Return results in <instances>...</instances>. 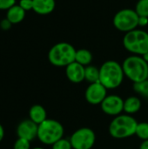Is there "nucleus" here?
Returning a JSON list of instances; mask_svg holds the SVG:
<instances>
[{
    "mask_svg": "<svg viewBox=\"0 0 148 149\" xmlns=\"http://www.w3.org/2000/svg\"><path fill=\"white\" fill-rule=\"evenodd\" d=\"M19 5L24 10H30L33 9V0H20Z\"/></svg>",
    "mask_w": 148,
    "mask_h": 149,
    "instance_id": "25",
    "label": "nucleus"
},
{
    "mask_svg": "<svg viewBox=\"0 0 148 149\" xmlns=\"http://www.w3.org/2000/svg\"><path fill=\"white\" fill-rule=\"evenodd\" d=\"M38 125L30 119L22 120L17 127V134L18 138H23L30 141L38 137Z\"/></svg>",
    "mask_w": 148,
    "mask_h": 149,
    "instance_id": "11",
    "label": "nucleus"
},
{
    "mask_svg": "<svg viewBox=\"0 0 148 149\" xmlns=\"http://www.w3.org/2000/svg\"><path fill=\"white\" fill-rule=\"evenodd\" d=\"M141 57H142V58H144V60H145L146 62H147V63H148V52L145 53V54H144V55H142Z\"/></svg>",
    "mask_w": 148,
    "mask_h": 149,
    "instance_id": "30",
    "label": "nucleus"
},
{
    "mask_svg": "<svg viewBox=\"0 0 148 149\" xmlns=\"http://www.w3.org/2000/svg\"><path fill=\"white\" fill-rule=\"evenodd\" d=\"M124 47L134 55L142 56L148 52V33L142 30H133L124 36Z\"/></svg>",
    "mask_w": 148,
    "mask_h": 149,
    "instance_id": "6",
    "label": "nucleus"
},
{
    "mask_svg": "<svg viewBox=\"0 0 148 149\" xmlns=\"http://www.w3.org/2000/svg\"><path fill=\"white\" fill-rule=\"evenodd\" d=\"M31 149H44V148H40V147H36V148H31Z\"/></svg>",
    "mask_w": 148,
    "mask_h": 149,
    "instance_id": "31",
    "label": "nucleus"
},
{
    "mask_svg": "<svg viewBox=\"0 0 148 149\" xmlns=\"http://www.w3.org/2000/svg\"><path fill=\"white\" fill-rule=\"evenodd\" d=\"M55 0H33V10L40 15H47L53 11Z\"/></svg>",
    "mask_w": 148,
    "mask_h": 149,
    "instance_id": "13",
    "label": "nucleus"
},
{
    "mask_svg": "<svg viewBox=\"0 0 148 149\" xmlns=\"http://www.w3.org/2000/svg\"><path fill=\"white\" fill-rule=\"evenodd\" d=\"M3 137H4V129H3V126L0 124V142L3 141Z\"/></svg>",
    "mask_w": 148,
    "mask_h": 149,
    "instance_id": "29",
    "label": "nucleus"
},
{
    "mask_svg": "<svg viewBox=\"0 0 148 149\" xmlns=\"http://www.w3.org/2000/svg\"><path fill=\"white\" fill-rule=\"evenodd\" d=\"M107 96V89L100 83H92L85 90V97L91 105H100Z\"/></svg>",
    "mask_w": 148,
    "mask_h": 149,
    "instance_id": "10",
    "label": "nucleus"
},
{
    "mask_svg": "<svg viewBox=\"0 0 148 149\" xmlns=\"http://www.w3.org/2000/svg\"><path fill=\"white\" fill-rule=\"evenodd\" d=\"M51 147H52V149H72L70 140L64 139V138L55 142Z\"/></svg>",
    "mask_w": 148,
    "mask_h": 149,
    "instance_id": "22",
    "label": "nucleus"
},
{
    "mask_svg": "<svg viewBox=\"0 0 148 149\" xmlns=\"http://www.w3.org/2000/svg\"><path fill=\"white\" fill-rule=\"evenodd\" d=\"M13 149H31V141L23 138H17V140L14 143Z\"/></svg>",
    "mask_w": 148,
    "mask_h": 149,
    "instance_id": "23",
    "label": "nucleus"
},
{
    "mask_svg": "<svg viewBox=\"0 0 148 149\" xmlns=\"http://www.w3.org/2000/svg\"><path fill=\"white\" fill-rule=\"evenodd\" d=\"M139 15L135 10L131 9H124L118 11L113 17V24L116 29L129 32L136 29L139 25Z\"/></svg>",
    "mask_w": 148,
    "mask_h": 149,
    "instance_id": "7",
    "label": "nucleus"
},
{
    "mask_svg": "<svg viewBox=\"0 0 148 149\" xmlns=\"http://www.w3.org/2000/svg\"><path fill=\"white\" fill-rule=\"evenodd\" d=\"M104 113L109 116H118L124 112V100L115 94L107 95L100 104Z\"/></svg>",
    "mask_w": 148,
    "mask_h": 149,
    "instance_id": "9",
    "label": "nucleus"
},
{
    "mask_svg": "<svg viewBox=\"0 0 148 149\" xmlns=\"http://www.w3.org/2000/svg\"><path fill=\"white\" fill-rule=\"evenodd\" d=\"M25 17V10L20 5H14L8 10L7 19L11 24H18L24 20Z\"/></svg>",
    "mask_w": 148,
    "mask_h": 149,
    "instance_id": "16",
    "label": "nucleus"
},
{
    "mask_svg": "<svg viewBox=\"0 0 148 149\" xmlns=\"http://www.w3.org/2000/svg\"><path fill=\"white\" fill-rule=\"evenodd\" d=\"M70 141L72 149H92L96 141V135L91 128L81 127L72 134Z\"/></svg>",
    "mask_w": 148,
    "mask_h": 149,
    "instance_id": "8",
    "label": "nucleus"
},
{
    "mask_svg": "<svg viewBox=\"0 0 148 149\" xmlns=\"http://www.w3.org/2000/svg\"><path fill=\"white\" fill-rule=\"evenodd\" d=\"M64 134V127L59 121L47 119L38 125L37 138L43 144L52 146L55 142L63 138Z\"/></svg>",
    "mask_w": 148,
    "mask_h": 149,
    "instance_id": "5",
    "label": "nucleus"
},
{
    "mask_svg": "<svg viewBox=\"0 0 148 149\" xmlns=\"http://www.w3.org/2000/svg\"><path fill=\"white\" fill-rule=\"evenodd\" d=\"M85 67L84 65L74 61L65 67V74L69 81L79 84L85 80Z\"/></svg>",
    "mask_w": 148,
    "mask_h": 149,
    "instance_id": "12",
    "label": "nucleus"
},
{
    "mask_svg": "<svg viewBox=\"0 0 148 149\" xmlns=\"http://www.w3.org/2000/svg\"><path fill=\"white\" fill-rule=\"evenodd\" d=\"M29 119L37 125H39L47 120L46 110L41 105H34L29 110Z\"/></svg>",
    "mask_w": 148,
    "mask_h": 149,
    "instance_id": "14",
    "label": "nucleus"
},
{
    "mask_svg": "<svg viewBox=\"0 0 148 149\" xmlns=\"http://www.w3.org/2000/svg\"><path fill=\"white\" fill-rule=\"evenodd\" d=\"M0 26L3 30H8L10 29V27L11 26V23L6 18V19H3L0 23Z\"/></svg>",
    "mask_w": 148,
    "mask_h": 149,
    "instance_id": "26",
    "label": "nucleus"
},
{
    "mask_svg": "<svg viewBox=\"0 0 148 149\" xmlns=\"http://www.w3.org/2000/svg\"><path fill=\"white\" fill-rule=\"evenodd\" d=\"M135 135L142 141L148 140V122L138 123Z\"/></svg>",
    "mask_w": 148,
    "mask_h": 149,
    "instance_id": "20",
    "label": "nucleus"
},
{
    "mask_svg": "<svg viewBox=\"0 0 148 149\" xmlns=\"http://www.w3.org/2000/svg\"><path fill=\"white\" fill-rule=\"evenodd\" d=\"M16 0H0V10H9L15 5Z\"/></svg>",
    "mask_w": 148,
    "mask_h": 149,
    "instance_id": "24",
    "label": "nucleus"
},
{
    "mask_svg": "<svg viewBox=\"0 0 148 149\" xmlns=\"http://www.w3.org/2000/svg\"><path fill=\"white\" fill-rule=\"evenodd\" d=\"M125 76L133 83L147 79L148 63L141 56L133 55L126 58L122 64Z\"/></svg>",
    "mask_w": 148,
    "mask_h": 149,
    "instance_id": "3",
    "label": "nucleus"
},
{
    "mask_svg": "<svg viewBox=\"0 0 148 149\" xmlns=\"http://www.w3.org/2000/svg\"><path fill=\"white\" fill-rule=\"evenodd\" d=\"M148 24V17H139V25L140 26H146Z\"/></svg>",
    "mask_w": 148,
    "mask_h": 149,
    "instance_id": "27",
    "label": "nucleus"
},
{
    "mask_svg": "<svg viewBox=\"0 0 148 149\" xmlns=\"http://www.w3.org/2000/svg\"><path fill=\"white\" fill-rule=\"evenodd\" d=\"M85 79L92 83L99 82V69L94 65H87L85 67Z\"/></svg>",
    "mask_w": 148,
    "mask_h": 149,
    "instance_id": "18",
    "label": "nucleus"
},
{
    "mask_svg": "<svg viewBox=\"0 0 148 149\" xmlns=\"http://www.w3.org/2000/svg\"><path fill=\"white\" fill-rule=\"evenodd\" d=\"M141 107V101L136 96L128 97L124 100V112L126 114L132 115L138 113Z\"/></svg>",
    "mask_w": 148,
    "mask_h": 149,
    "instance_id": "15",
    "label": "nucleus"
},
{
    "mask_svg": "<svg viewBox=\"0 0 148 149\" xmlns=\"http://www.w3.org/2000/svg\"><path fill=\"white\" fill-rule=\"evenodd\" d=\"M133 90L140 96L148 98V79L133 83Z\"/></svg>",
    "mask_w": 148,
    "mask_h": 149,
    "instance_id": "19",
    "label": "nucleus"
},
{
    "mask_svg": "<svg viewBox=\"0 0 148 149\" xmlns=\"http://www.w3.org/2000/svg\"><path fill=\"white\" fill-rule=\"evenodd\" d=\"M140 149H148V140L142 141V142L140 146Z\"/></svg>",
    "mask_w": 148,
    "mask_h": 149,
    "instance_id": "28",
    "label": "nucleus"
},
{
    "mask_svg": "<svg viewBox=\"0 0 148 149\" xmlns=\"http://www.w3.org/2000/svg\"><path fill=\"white\" fill-rule=\"evenodd\" d=\"M135 11L139 17H148V0H139L136 4Z\"/></svg>",
    "mask_w": 148,
    "mask_h": 149,
    "instance_id": "21",
    "label": "nucleus"
},
{
    "mask_svg": "<svg viewBox=\"0 0 148 149\" xmlns=\"http://www.w3.org/2000/svg\"><path fill=\"white\" fill-rule=\"evenodd\" d=\"M147 79H148V77H147Z\"/></svg>",
    "mask_w": 148,
    "mask_h": 149,
    "instance_id": "32",
    "label": "nucleus"
},
{
    "mask_svg": "<svg viewBox=\"0 0 148 149\" xmlns=\"http://www.w3.org/2000/svg\"><path fill=\"white\" fill-rule=\"evenodd\" d=\"M124 76L122 65L114 60L105 62L99 68V82L107 90L118 88L122 84Z\"/></svg>",
    "mask_w": 148,
    "mask_h": 149,
    "instance_id": "1",
    "label": "nucleus"
},
{
    "mask_svg": "<svg viewBox=\"0 0 148 149\" xmlns=\"http://www.w3.org/2000/svg\"><path fill=\"white\" fill-rule=\"evenodd\" d=\"M92 60V54L90 51L86 49H79L76 51L75 61L78 62L79 64L84 66H87L90 65Z\"/></svg>",
    "mask_w": 148,
    "mask_h": 149,
    "instance_id": "17",
    "label": "nucleus"
},
{
    "mask_svg": "<svg viewBox=\"0 0 148 149\" xmlns=\"http://www.w3.org/2000/svg\"><path fill=\"white\" fill-rule=\"evenodd\" d=\"M137 125V120L132 115L120 114L111 121L108 130L113 138L121 140L134 135Z\"/></svg>",
    "mask_w": 148,
    "mask_h": 149,
    "instance_id": "2",
    "label": "nucleus"
},
{
    "mask_svg": "<svg viewBox=\"0 0 148 149\" xmlns=\"http://www.w3.org/2000/svg\"><path fill=\"white\" fill-rule=\"evenodd\" d=\"M75 48L69 43L61 42L53 45L48 53L50 63L58 67L67 66L75 61Z\"/></svg>",
    "mask_w": 148,
    "mask_h": 149,
    "instance_id": "4",
    "label": "nucleus"
}]
</instances>
